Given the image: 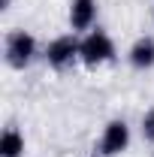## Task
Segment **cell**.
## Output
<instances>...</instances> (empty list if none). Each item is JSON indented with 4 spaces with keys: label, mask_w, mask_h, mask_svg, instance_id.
Wrapping results in <instances>:
<instances>
[{
    "label": "cell",
    "mask_w": 154,
    "mask_h": 157,
    "mask_svg": "<svg viewBox=\"0 0 154 157\" xmlns=\"http://www.w3.org/2000/svg\"><path fill=\"white\" fill-rule=\"evenodd\" d=\"M37 58V36L27 30H9L3 39V60L12 70H27Z\"/></svg>",
    "instance_id": "6da1fadb"
},
{
    "label": "cell",
    "mask_w": 154,
    "mask_h": 157,
    "mask_svg": "<svg viewBox=\"0 0 154 157\" xmlns=\"http://www.w3.org/2000/svg\"><path fill=\"white\" fill-rule=\"evenodd\" d=\"M115 58H118V48H115V42H112V36L106 30L97 27V30H88L82 36V63L85 67L97 70L103 63H112Z\"/></svg>",
    "instance_id": "7a4b0ae2"
},
{
    "label": "cell",
    "mask_w": 154,
    "mask_h": 157,
    "mask_svg": "<svg viewBox=\"0 0 154 157\" xmlns=\"http://www.w3.org/2000/svg\"><path fill=\"white\" fill-rule=\"evenodd\" d=\"M42 58H45V63H48L52 70H70L76 60H82V39H79L76 33L55 36L45 45Z\"/></svg>",
    "instance_id": "3957f363"
},
{
    "label": "cell",
    "mask_w": 154,
    "mask_h": 157,
    "mask_svg": "<svg viewBox=\"0 0 154 157\" xmlns=\"http://www.w3.org/2000/svg\"><path fill=\"white\" fill-rule=\"evenodd\" d=\"M130 124L124 121V118H112L106 127H103V136H100V145H97V151L100 157H118L124 154L127 148H130Z\"/></svg>",
    "instance_id": "277c9868"
},
{
    "label": "cell",
    "mask_w": 154,
    "mask_h": 157,
    "mask_svg": "<svg viewBox=\"0 0 154 157\" xmlns=\"http://www.w3.org/2000/svg\"><path fill=\"white\" fill-rule=\"evenodd\" d=\"M97 12H100V6H97V0H70V30L73 33H88V30H94L97 24Z\"/></svg>",
    "instance_id": "5b68a950"
},
{
    "label": "cell",
    "mask_w": 154,
    "mask_h": 157,
    "mask_svg": "<svg viewBox=\"0 0 154 157\" xmlns=\"http://www.w3.org/2000/svg\"><path fill=\"white\" fill-rule=\"evenodd\" d=\"M127 60L133 70H151L154 67V36H139L127 52Z\"/></svg>",
    "instance_id": "8992f818"
},
{
    "label": "cell",
    "mask_w": 154,
    "mask_h": 157,
    "mask_svg": "<svg viewBox=\"0 0 154 157\" xmlns=\"http://www.w3.org/2000/svg\"><path fill=\"white\" fill-rule=\"evenodd\" d=\"M0 157H24V136L18 127H6L0 136Z\"/></svg>",
    "instance_id": "52a82bcc"
},
{
    "label": "cell",
    "mask_w": 154,
    "mask_h": 157,
    "mask_svg": "<svg viewBox=\"0 0 154 157\" xmlns=\"http://www.w3.org/2000/svg\"><path fill=\"white\" fill-rule=\"evenodd\" d=\"M142 133H145L148 139H154V109H151L145 118H142Z\"/></svg>",
    "instance_id": "ba28073f"
},
{
    "label": "cell",
    "mask_w": 154,
    "mask_h": 157,
    "mask_svg": "<svg viewBox=\"0 0 154 157\" xmlns=\"http://www.w3.org/2000/svg\"><path fill=\"white\" fill-rule=\"evenodd\" d=\"M9 6H12V0H0V12H6Z\"/></svg>",
    "instance_id": "9c48e42d"
}]
</instances>
